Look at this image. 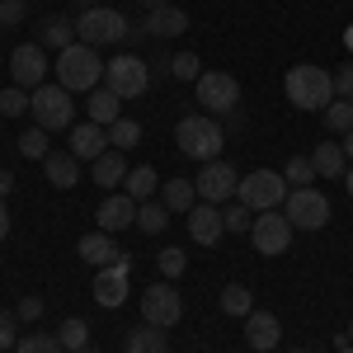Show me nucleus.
<instances>
[{
    "instance_id": "1",
    "label": "nucleus",
    "mask_w": 353,
    "mask_h": 353,
    "mask_svg": "<svg viewBox=\"0 0 353 353\" xmlns=\"http://www.w3.org/2000/svg\"><path fill=\"white\" fill-rule=\"evenodd\" d=\"M174 141H179V151L189 156V161H221V146H226V128H221L212 113H189V118H179V128H174Z\"/></svg>"
},
{
    "instance_id": "2",
    "label": "nucleus",
    "mask_w": 353,
    "mask_h": 353,
    "mask_svg": "<svg viewBox=\"0 0 353 353\" xmlns=\"http://www.w3.org/2000/svg\"><path fill=\"white\" fill-rule=\"evenodd\" d=\"M99 81H104V61L94 57L90 43H71L66 52H57V85L61 90L90 94V90H99Z\"/></svg>"
},
{
    "instance_id": "3",
    "label": "nucleus",
    "mask_w": 353,
    "mask_h": 353,
    "mask_svg": "<svg viewBox=\"0 0 353 353\" xmlns=\"http://www.w3.org/2000/svg\"><path fill=\"white\" fill-rule=\"evenodd\" d=\"M283 90H288V99H292L297 109H330V104H334V76H330L325 66H311V61L292 66L288 81H283Z\"/></svg>"
},
{
    "instance_id": "4",
    "label": "nucleus",
    "mask_w": 353,
    "mask_h": 353,
    "mask_svg": "<svg viewBox=\"0 0 353 353\" xmlns=\"http://www.w3.org/2000/svg\"><path fill=\"white\" fill-rule=\"evenodd\" d=\"M137 28L118 14V10H104V5H90L81 19H76V38L90 43V48H109V43H123V38H132Z\"/></svg>"
},
{
    "instance_id": "5",
    "label": "nucleus",
    "mask_w": 353,
    "mask_h": 353,
    "mask_svg": "<svg viewBox=\"0 0 353 353\" xmlns=\"http://www.w3.org/2000/svg\"><path fill=\"white\" fill-rule=\"evenodd\" d=\"M28 109H33V118H38V128H43V132H66V128H76L71 90H61V85H38Z\"/></svg>"
},
{
    "instance_id": "6",
    "label": "nucleus",
    "mask_w": 353,
    "mask_h": 353,
    "mask_svg": "<svg viewBox=\"0 0 353 353\" xmlns=\"http://www.w3.org/2000/svg\"><path fill=\"white\" fill-rule=\"evenodd\" d=\"M288 179L278 174V170H254V174H245L236 198H241L250 212H273V208H283V198H288Z\"/></svg>"
},
{
    "instance_id": "7",
    "label": "nucleus",
    "mask_w": 353,
    "mask_h": 353,
    "mask_svg": "<svg viewBox=\"0 0 353 353\" xmlns=\"http://www.w3.org/2000/svg\"><path fill=\"white\" fill-rule=\"evenodd\" d=\"M283 217L292 221L297 231H321V226H330V198L316 189V184L292 189L283 198Z\"/></svg>"
},
{
    "instance_id": "8",
    "label": "nucleus",
    "mask_w": 353,
    "mask_h": 353,
    "mask_svg": "<svg viewBox=\"0 0 353 353\" xmlns=\"http://www.w3.org/2000/svg\"><path fill=\"white\" fill-rule=\"evenodd\" d=\"M104 85H109L118 99H137V94H146V85H151V71H146V61L132 52L113 57L104 61Z\"/></svg>"
},
{
    "instance_id": "9",
    "label": "nucleus",
    "mask_w": 353,
    "mask_h": 353,
    "mask_svg": "<svg viewBox=\"0 0 353 353\" xmlns=\"http://www.w3.org/2000/svg\"><path fill=\"white\" fill-rule=\"evenodd\" d=\"M141 316H146V325H156V330H174L179 316H184V301H179V292L170 283H151L141 292Z\"/></svg>"
},
{
    "instance_id": "10",
    "label": "nucleus",
    "mask_w": 353,
    "mask_h": 353,
    "mask_svg": "<svg viewBox=\"0 0 353 353\" xmlns=\"http://www.w3.org/2000/svg\"><path fill=\"white\" fill-rule=\"evenodd\" d=\"M193 85H198V104H203V113H226V109L241 104V85H236L231 71H203Z\"/></svg>"
},
{
    "instance_id": "11",
    "label": "nucleus",
    "mask_w": 353,
    "mask_h": 353,
    "mask_svg": "<svg viewBox=\"0 0 353 353\" xmlns=\"http://www.w3.org/2000/svg\"><path fill=\"white\" fill-rule=\"evenodd\" d=\"M292 231H297V226H292V221L273 208V212H259V217H254V226H250V241H254V250H259V254H288Z\"/></svg>"
},
{
    "instance_id": "12",
    "label": "nucleus",
    "mask_w": 353,
    "mask_h": 353,
    "mask_svg": "<svg viewBox=\"0 0 353 353\" xmlns=\"http://www.w3.org/2000/svg\"><path fill=\"white\" fill-rule=\"evenodd\" d=\"M10 76L19 90H38V85H48V52H43V43H24V48H14L10 52Z\"/></svg>"
},
{
    "instance_id": "13",
    "label": "nucleus",
    "mask_w": 353,
    "mask_h": 353,
    "mask_svg": "<svg viewBox=\"0 0 353 353\" xmlns=\"http://www.w3.org/2000/svg\"><path fill=\"white\" fill-rule=\"evenodd\" d=\"M193 189H198L203 203H226V198H236V189H241V174H236L226 161H208L203 174L193 179Z\"/></svg>"
},
{
    "instance_id": "14",
    "label": "nucleus",
    "mask_w": 353,
    "mask_h": 353,
    "mask_svg": "<svg viewBox=\"0 0 353 353\" xmlns=\"http://www.w3.org/2000/svg\"><path fill=\"white\" fill-rule=\"evenodd\" d=\"M128 273H132V259L123 254L118 264H109V269H99V278H94V301L99 306H123L128 301Z\"/></svg>"
},
{
    "instance_id": "15",
    "label": "nucleus",
    "mask_w": 353,
    "mask_h": 353,
    "mask_svg": "<svg viewBox=\"0 0 353 353\" xmlns=\"http://www.w3.org/2000/svg\"><path fill=\"white\" fill-rule=\"evenodd\" d=\"M151 10H146V19H141V33H156V38H179L184 28H189V14L179 10V5H170V0H146Z\"/></svg>"
},
{
    "instance_id": "16",
    "label": "nucleus",
    "mask_w": 353,
    "mask_h": 353,
    "mask_svg": "<svg viewBox=\"0 0 353 353\" xmlns=\"http://www.w3.org/2000/svg\"><path fill=\"white\" fill-rule=\"evenodd\" d=\"M137 208H141V203H137L132 193H109V198H104V203H99V212H94V217H99V231H123V226H137Z\"/></svg>"
},
{
    "instance_id": "17",
    "label": "nucleus",
    "mask_w": 353,
    "mask_h": 353,
    "mask_svg": "<svg viewBox=\"0 0 353 353\" xmlns=\"http://www.w3.org/2000/svg\"><path fill=\"white\" fill-rule=\"evenodd\" d=\"M109 151V128H99V123H76L71 128V156L76 161H99Z\"/></svg>"
},
{
    "instance_id": "18",
    "label": "nucleus",
    "mask_w": 353,
    "mask_h": 353,
    "mask_svg": "<svg viewBox=\"0 0 353 353\" xmlns=\"http://www.w3.org/2000/svg\"><path fill=\"white\" fill-rule=\"evenodd\" d=\"M189 236H193L198 245H217L221 236H226L217 203H193V212H189Z\"/></svg>"
},
{
    "instance_id": "19",
    "label": "nucleus",
    "mask_w": 353,
    "mask_h": 353,
    "mask_svg": "<svg viewBox=\"0 0 353 353\" xmlns=\"http://www.w3.org/2000/svg\"><path fill=\"white\" fill-rule=\"evenodd\" d=\"M278 316H269V311H250L245 316V344L254 353H269V349H278Z\"/></svg>"
},
{
    "instance_id": "20",
    "label": "nucleus",
    "mask_w": 353,
    "mask_h": 353,
    "mask_svg": "<svg viewBox=\"0 0 353 353\" xmlns=\"http://www.w3.org/2000/svg\"><path fill=\"white\" fill-rule=\"evenodd\" d=\"M76 250H81V259H85V264H94V269H109V264H118V259H123V250L113 245L109 231L81 236V245H76Z\"/></svg>"
},
{
    "instance_id": "21",
    "label": "nucleus",
    "mask_w": 353,
    "mask_h": 353,
    "mask_svg": "<svg viewBox=\"0 0 353 353\" xmlns=\"http://www.w3.org/2000/svg\"><path fill=\"white\" fill-rule=\"evenodd\" d=\"M311 165H316L321 179H344V174H349V156H344L339 141H321L316 156H311Z\"/></svg>"
},
{
    "instance_id": "22",
    "label": "nucleus",
    "mask_w": 353,
    "mask_h": 353,
    "mask_svg": "<svg viewBox=\"0 0 353 353\" xmlns=\"http://www.w3.org/2000/svg\"><path fill=\"white\" fill-rule=\"evenodd\" d=\"M48 179H52V189H76V179H81V161L71 156V151H48Z\"/></svg>"
},
{
    "instance_id": "23",
    "label": "nucleus",
    "mask_w": 353,
    "mask_h": 353,
    "mask_svg": "<svg viewBox=\"0 0 353 353\" xmlns=\"http://www.w3.org/2000/svg\"><path fill=\"white\" fill-rule=\"evenodd\" d=\"M90 179H94L99 189H118V184L128 179V161H123V151H104L99 161L90 165Z\"/></svg>"
},
{
    "instance_id": "24",
    "label": "nucleus",
    "mask_w": 353,
    "mask_h": 353,
    "mask_svg": "<svg viewBox=\"0 0 353 353\" xmlns=\"http://www.w3.org/2000/svg\"><path fill=\"white\" fill-rule=\"evenodd\" d=\"M161 203L170 208V212H184V217H189L193 203H198V189H193V179H165V184H161Z\"/></svg>"
},
{
    "instance_id": "25",
    "label": "nucleus",
    "mask_w": 353,
    "mask_h": 353,
    "mask_svg": "<svg viewBox=\"0 0 353 353\" xmlns=\"http://www.w3.org/2000/svg\"><path fill=\"white\" fill-rule=\"evenodd\" d=\"M118 94H113L109 85H99V90H90V123H99V128H113L123 113H118Z\"/></svg>"
},
{
    "instance_id": "26",
    "label": "nucleus",
    "mask_w": 353,
    "mask_h": 353,
    "mask_svg": "<svg viewBox=\"0 0 353 353\" xmlns=\"http://www.w3.org/2000/svg\"><path fill=\"white\" fill-rule=\"evenodd\" d=\"M38 38H43V48H57V52H66L71 43H81L76 38V19H61V14H52L48 24L38 28Z\"/></svg>"
},
{
    "instance_id": "27",
    "label": "nucleus",
    "mask_w": 353,
    "mask_h": 353,
    "mask_svg": "<svg viewBox=\"0 0 353 353\" xmlns=\"http://www.w3.org/2000/svg\"><path fill=\"white\" fill-rule=\"evenodd\" d=\"M128 193H132L137 203H151V198L161 193V174H156L151 165H137V170H128Z\"/></svg>"
},
{
    "instance_id": "28",
    "label": "nucleus",
    "mask_w": 353,
    "mask_h": 353,
    "mask_svg": "<svg viewBox=\"0 0 353 353\" xmlns=\"http://www.w3.org/2000/svg\"><path fill=\"white\" fill-rule=\"evenodd\" d=\"M221 311H226V316H250V311H254V297H250V288H245V283H231V288H221Z\"/></svg>"
},
{
    "instance_id": "29",
    "label": "nucleus",
    "mask_w": 353,
    "mask_h": 353,
    "mask_svg": "<svg viewBox=\"0 0 353 353\" xmlns=\"http://www.w3.org/2000/svg\"><path fill=\"white\" fill-rule=\"evenodd\" d=\"M165 212H170V208L151 198V203H141V208H137V226H141L146 236H161V231H165V221H170Z\"/></svg>"
},
{
    "instance_id": "30",
    "label": "nucleus",
    "mask_w": 353,
    "mask_h": 353,
    "mask_svg": "<svg viewBox=\"0 0 353 353\" xmlns=\"http://www.w3.org/2000/svg\"><path fill=\"white\" fill-rule=\"evenodd\" d=\"M137 141H141V123H132V118H118L109 128V146L113 151H132Z\"/></svg>"
},
{
    "instance_id": "31",
    "label": "nucleus",
    "mask_w": 353,
    "mask_h": 353,
    "mask_svg": "<svg viewBox=\"0 0 353 353\" xmlns=\"http://www.w3.org/2000/svg\"><path fill=\"white\" fill-rule=\"evenodd\" d=\"M156 349H165V330L146 325V330H132L128 334V349L123 353H156Z\"/></svg>"
},
{
    "instance_id": "32",
    "label": "nucleus",
    "mask_w": 353,
    "mask_h": 353,
    "mask_svg": "<svg viewBox=\"0 0 353 353\" xmlns=\"http://www.w3.org/2000/svg\"><path fill=\"white\" fill-rule=\"evenodd\" d=\"M283 179H288V189H306V184L316 179V165H311V156H292V161L283 165Z\"/></svg>"
},
{
    "instance_id": "33",
    "label": "nucleus",
    "mask_w": 353,
    "mask_h": 353,
    "mask_svg": "<svg viewBox=\"0 0 353 353\" xmlns=\"http://www.w3.org/2000/svg\"><path fill=\"white\" fill-rule=\"evenodd\" d=\"M28 104H33V94L19 90V85L0 90V118H19V113H28Z\"/></svg>"
},
{
    "instance_id": "34",
    "label": "nucleus",
    "mask_w": 353,
    "mask_h": 353,
    "mask_svg": "<svg viewBox=\"0 0 353 353\" xmlns=\"http://www.w3.org/2000/svg\"><path fill=\"white\" fill-rule=\"evenodd\" d=\"M57 339H61V349H66V353H71V349H85V344H90V325L71 316V321H61V330H57Z\"/></svg>"
},
{
    "instance_id": "35",
    "label": "nucleus",
    "mask_w": 353,
    "mask_h": 353,
    "mask_svg": "<svg viewBox=\"0 0 353 353\" xmlns=\"http://www.w3.org/2000/svg\"><path fill=\"white\" fill-rule=\"evenodd\" d=\"M221 226H226V231H236V236H245V231L254 226V217H250V208L236 198L231 208H221Z\"/></svg>"
},
{
    "instance_id": "36",
    "label": "nucleus",
    "mask_w": 353,
    "mask_h": 353,
    "mask_svg": "<svg viewBox=\"0 0 353 353\" xmlns=\"http://www.w3.org/2000/svg\"><path fill=\"white\" fill-rule=\"evenodd\" d=\"M325 128L330 132H349L353 128V99H334L325 109Z\"/></svg>"
},
{
    "instance_id": "37",
    "label": "nucleus",
    "mask_w": 353,
    "mask_h": 353,
    "mask_svg": "<svg viewBox=\"0 0 353 353\" xmlns=\"http://www.w3.org/2000/svg\"><path fill=\"white\" fill-rule=\"evenodd\" d=\"M14 353H66V349H61L57 334H24V339L14 344Z\"/></svg>"
},
{
    "instance_id": "38",
    "label": "nucleus",
    "mask_w": 353,
    "mask_h": 353,
    "mask_svg": "<svg viewBox=\"0 0 353 353\" xmlns=\"http://www.w3.org/2000/svg\"><path fill=\"white\" fill-rule=\"evenodd\" d=\"M19 151H24L28 161H48V132H43V128H28V132L19 137Z\"/></svg>"
},
{
    "instance_id": "39",
    "label": "nucleus",
    "mask_w": 353,
    "mask_h": 353,
    "mask_svg": "<svg viewBox=\"0 0 353 353\" xmlns=\"http://www.w3.org/2000/svg\"><path fill=\"white\" fill-rule=\"evenodd\" d=\"M156 264H161L165 283H170V278H179V273L189 269V254H184V250H174V245H170V250H161V254H156Z\"/></svg>"
},
{
    "instance_id": "40",
    "label": "nucleus",
    "mask_w": 353,
    "mask_h": 353,
    "mask_svg": "<svg viewBox=\"0 0 353 353\" xmlns=\"http://www.w3.org/2000/svg\"><path fill=\"white\" fill-rule=\"evenodd\" d=\"M170 76H174V81H198V76H203V61L193 52H179L170 61Z\"/></svg>"
},
{
    "instance_id": "41",
    "label": "nucleus",
    "mask_w": 353,
    "mask_h": 353,
    "mask_svg": "<svg viewBox=\"0 0 353 353\" xmlns=\"http://www.w3.org/2000/svg\"><path fill=\"white\" fill-rule=\"evenodd\" d=\"M330 76H334V99H353V61L339 66V71H330Z\"/></svg>"
},
{
    "instance_id": "42",
    "label": "nucleus",
    "mask_w": 353,
    "mask_h": 353,
    "mask_svg": "<svg viewBox=\"0 0 353 353\" xmlns=\"http://www.w3.org/2000/svg\"><path fill=\"white\" fill-rule=\"evenodd\" d=\"M24 19V0H0V28H14Z\"/></svg>"
},
{
    "instance_id": "43",
    "label": "nucleus",
    "mask_w": 353,
    "mask_h": 353,
    "mask_svg": "<svg viewBox=\"0 0 353 353\" xmlns=\"http://www.w3.org/2000/svg\"><path fill=\"white\" fill-rule=\"evenodd\" d=\"M14 344V311H0V349Z\"/></svg>"
},
{
    "instance_id": "44",
    "label": "nucleus",
    "mask_w": 353,
    "mask_h": 353,
    "mask_svg": "<svg viewBox=\"0 0 353 353\" xmlns=\"http://www.w3.org/2000/svg\"><path fill=\"white\" fill-rule=\"evenodd\" d=\"M38 316H43V301H38V297L19 301V321H38Z\"/></svg>"
},
{
    "instance_id": "45",
    "label": "nucleus",
    "mask_w": 353,
    "mask_h": 353,
    "mask_svg": "<svg viewBox=\"0 0 353 353\" xmlns=\"http://www.w3.org/2000/svg\"><path fill=\"white\" fill-rule=\"evenodd\" d=\"M10 236V212H5V198H0V241Z\"/></svg>"
},
{
    "instance_id": "46",
    "label": "nucleus",
    "mask_w": 353,
    "mask_h": 353,
    "mask_svg": "<svg viewBox=\"0 0 353 353\" xmlns=\"http://www.w3.org/2000/svg\"><path fill=\"white\" fill-rule=\"evenodd\" d=\"M5 193H14V174H5V170H0V198H5Z\"/></svg>"
},
{
    "instance_id": "47",
    "label": "nucleus",
    "mask_w": 353,
    "mask_h": 353,
    "mask_svg": "<svg viewBox=\"0 0 353 353\" xmlns=\"http://www.w3.org/2000/svg\"><path fill=\"white\" fill-rule=\"evenodd\" d=\"M339 146H344V156H349V161H353V128H349V132H344V141H339Z\"/></svg>"
},
{
    "instance_id": "48",
    "label": "nucleus",
    "mask_w": 353,
    "mask_h": 353,
    "mask_svg": "<svg viewBox=\"0 0 353 353\" xmlns=\"http://www.w3.org/2000/svg\"><path fill=\"white\" fill-rule=\"evenodd\" d=\"M339 353H353V344H349V339H339Z\"/></svg>"
},
{
    "instance_id": "49",
    "label": "nucleus",
    "mask_w": 353,
    "mask_h": 353,
    "mask_svg": "<svg viewBox=\"0 0 353 353\" xmlns=\"http://www.w3.org/2000/svg\"><path fill=\"white\" fill-rule=\"evenodd\" d=\"M344 43H349V48H353V24H349V28H344Z\"/></svg>"
},
{
    "instance_id": "50",
    "label": "nucleus",
    "mask_w": 353,
    "mask_h": 353,
    "mask_svg": "<svg viewBox=\"0 0 353 353\" xmlns=\"http://www.w3.org/2000/svg\"><path fill=\"white\" fill-rule=\"evenodd\" d=\"M71 353H99V349H94V344H85V349H71Z\"/></svg>"
},
{
    "instance_id": "51",
    "label": "nucleus",
    "mask_w": 353,
    "mask_h": 353,
    "mask_svg": "<svg viewBox=\"0 0 353 353\" xmlns=\"http://www.w3.org/2000/svg\"><path fill=\"white\" fill-rule=\"evenodd\" d=\"M344 184H349V198H353V170H349V174H344Z\"/></svg>"
},
{
    "instance_id": "52",
    "label": "nucleus",
    "mask_w": 353,
    "mask_h": 353,
    "mask_svg": "<svg viewBox=\"0 0 353 353\" xmlns=\"http://www.w3.org/2000/svg\"><path fill=\"white\" fill-rule=\"evenodd\" d=\"M349 344H353V325H349Z\"/></svg>"
},
{
    "instance_id": "53",
    "label": "nucleus",
    "mask_w": 353,
    "mask_h": 353,
    "mask_svg": "<svg viewBox=\"0 0 353 353\" xmlns=\"http://www.w3.org/2000/svg\"><path fill=\"white\" fill-rule=\"evenodd\" d=\"M156 353H170V349H156Z\"/></svg>"
},
{
    "instance_id": "54",
    "label": "nucleus",
    "mask_w": 353,
    "mask_h": 353,
    "mask_svg": "<svg viewBox=\"0 0 353 353\" xmlns=\"http://www.w3.org/2000/svg\"><path fill=\"white\" fill-rule=\"evenodd\" d=\"M292 353H301V349H292Z\"/></svg>"
}]
</instances>
